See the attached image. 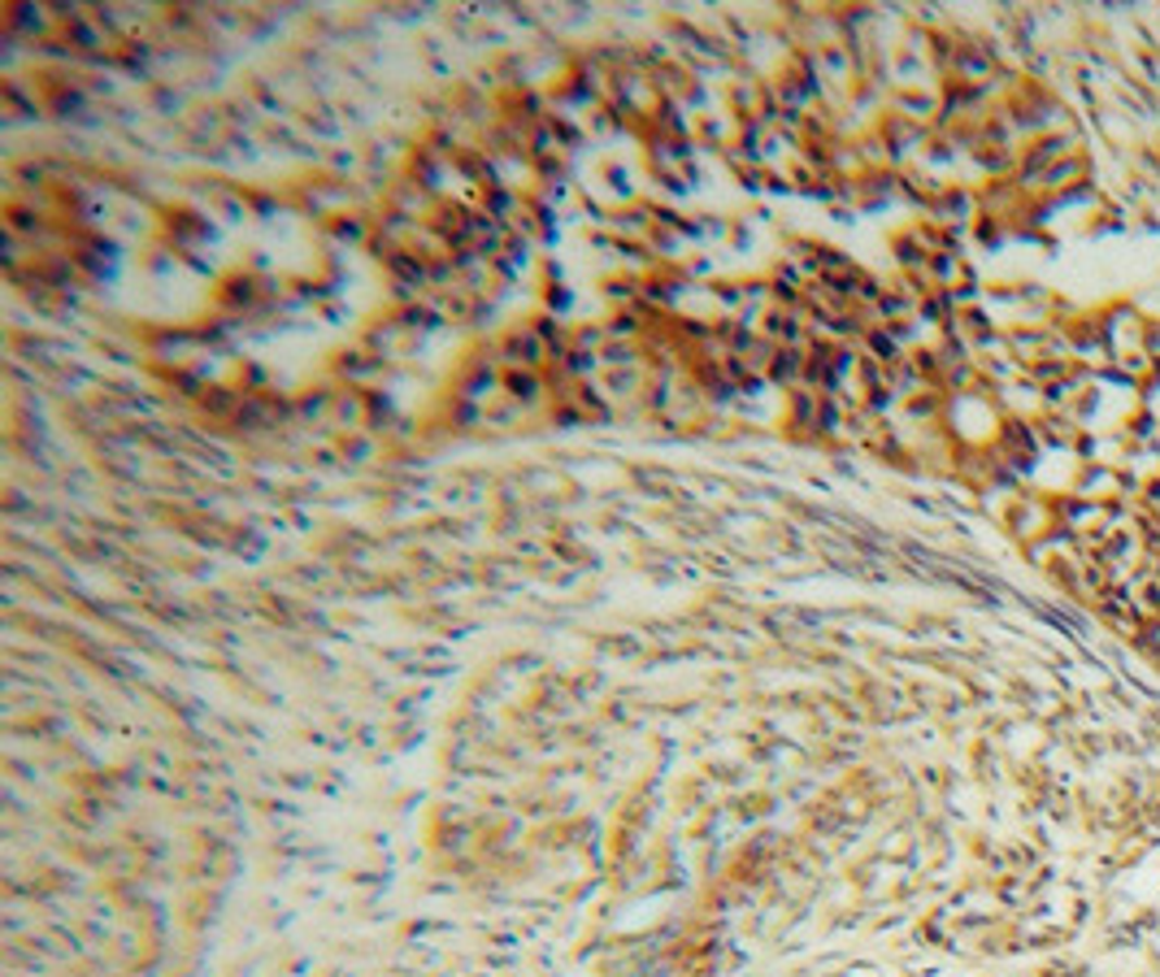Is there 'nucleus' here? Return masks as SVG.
<instances>
[{
	"mask_svg": "<svg viewBox=\"0 0 1160 977\" xmlns=\"http://www.w3.org/2000/svg\"><path fill=\"white\" fill-rule=\"evenodd\" d=\"M1086 178V161L1073 152V156H1064V161H1056V165H1047V169H1038L1034 178H1025L1030 187H1038V191H1047V195H1060V191H1069V187H1077Z\"/></svg>",
	"mask_w": 1160,
	"mask_h": 977,
	"instance_id": "f257e3e1",
	"label": "nucleus"
},
{
	"mask_svg": "<svg viewBox=\"0 0 1160 977\" xmlns=\"http://www.w3.org/2000/svg\"><path fill=\"white\" fill-rule=\"evenodd\" d=\"M1121 486H1125V482H1121V473H1117V469H1108V465H1090V469L1077 478V495H1082V499H1090V504H1112Z\"/></svg>",
	"mask_w": 1160,
	"mask_h": 977,
	"instance_id": "f03ea898",
	"label": "nucleus"
},
{
	"mask_svg": "<svg viewBox=\"0 0 1160 977\" xmlns=\"http://www.w3.org/2000/svg\"><path fill=\"white\" fill-rule=\"evenodd\" d=\"M1143 352L1151 360H1160V321H1147V339H1143Z\"/></svg>",
	"mask_w": 1160,
	"mask_h": 977,
	"instance_id": "7ed1b4c3",
	"label": "nucleus"
}]
</instances>
